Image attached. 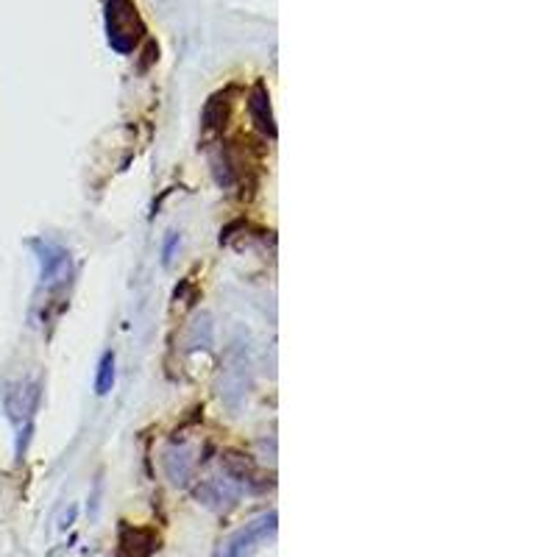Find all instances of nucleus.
Listing matches in <instances>:
<instances>
[{
	"label": "nucleus",
	"instance_id": "8",
	"mask_svg": "<svg viewBox=\"0 0 557 557\" xmlns=\"http://www.w3.org/2000/svg\"><path fill=\"white\" fill-rule=\"evenodd\" d=\"M248 112H251V121L257 123L262 134L268 137H276V126H273V112H271V96H268L265 84H257L248 96Z\"/></svg>",
	"mask_w": 557,
	"mask_h": 557
},
{
	"label": "nucleus",
	"instance_id": "7",
	"mask_svg": "<svg viewBox=\"0 0 557 557\" xmlns=\"http://www.w3.org/2000/svg\"><path fill=\"white\" fill-rule=\"evenodd\" d=\"M193 471H196V460H193L187 446H171V449L165 451V474L173 485H187V482L193 480Z\"/></svg>",
	"mask_w": 557,
	"mask_h": 557
},
{
	"label": "nucleus",
	"instance_id": "1",
	"mask_svg": "<svg viewBox=\"0 0 557 557\" xmlns=\"http://www.w3.org/2000/svg\"><path fill=\"white\" fill-rule=\"evenodd\" d=\"M107 34L114 51L134 53L139 37L146 34L134 0H107Z\"/></svg>",
	"mask_w": 557,
	"mask_h": 557
},
{
	"label": "nucleus",
	"instance_id": "3",
	"mask_svg": "<svg viewBox=\"0 0 557 557\" xmlns=\"http://www.w3.org/2000/svg\"><path fill=\"white\" fill-rule=\"evenodd\" d=\"M37 401H39L37 382H17V385H12V391L7 393V416L20 432L17 457H23V451H26V437L28 432H32Z\"/></svg>",
	"mask_w": 557,
	"mask_h": 557
},
{
	"label": "nucleus",
	"instance_id": "4",
	"mask_svg": "<svg viewBox=\"0 0 557 557\" xmlns=\"http://www.w3.org/2000/svg\"><path fill=\"white\" fill-rule=\"evenodd\" d=\"M32 248L39 260V282L45 287L62 285L70 276V253L51 240H32Z\"/></svg>",
	"mask_w": 557,
	"mask_h": 557
},
{
	"label": "nucleus",
	"instance_id": "5",
	"mask_svg": "<svg viewBox=\"0 0 557 557\" xmlns=\"http://www.w3.org/2000/svg\"><path fill=\"white\" fill-rule=\"evenodd\" d=\"M240 494H243V487L237 485L226 471H223L221 476H212V480L203 482V485L198 487L196 496L203 502V505L212 507V510H228V507L237 505Z\"/></svg>",
	"mask_w": 557,
	"mask_h": 557
},
{
	"label": "nucleus",
	"instance_id": "9",
	"mask_svg": "<svg viewBox=\"0 0 557 557\" xmlns=\"http://www.w3.org/2000/svg\"><path fill=\"white\" fill-rule=\"evenodd\" d=\"M112 387H114V355L112 351H107V355L101 357V366H98L96 391H98V396H107Z\"/></svg>",
	"mask_w": 557,
	"mask_h": 557
},
{
	"label": "nucleus",
	"instance_id": "10",
	"mask_svg": "<svg viewBox=\"0 0 557 557\" xmlns=\"http://www.w3.org/2000/svg\"><path fill=\"white\" fill-rule=\"evenodd\" d=\"M212 168H215V178L221 187H232L235 184V168H232V159L226 157V151H218V157L212 159Z\"/></svg>",
	"mask_w": 557,
	"mask_h": 557
},
{
	"label": "nucleus",
	"instance_id": "11",
	"mask_svg": "<svg viewBox=\"0 0 557 557\" xmlns=\"http://www.w3.org/2000/svg\"><path fill=\"white\" fill-rule=\"evenodd\" d=\"M176 246H178V235H171V237H168L165 248H162V262H165V265H171L173 251H176Z\"/></svg>",
	"mask_w": 557,
	"mask_h": 557
},
{
	"label": "nucleus",
	"instance_id": "2",
	"mask_svg": "<svg viewBox=\"0 0 557 557\" xmlns=\"http://www.w3.org/2000/svg\"><path fill=\"white\" fill-rule=\"evenodd\" d=\"M276 527L278 524L273 510L271 513H262L260 519H253L246 527H240L235 535H228L221 544V549L215 552V557H251L265 541H271L276 535Z\"/></svg>",
	"mask_w": 557,
	"mask_h": 557
},
{
	"label": "nucleus",
	"instance_id": "6",
	"mask_svg": "<svg viewBox=\"0 0 557 557\" xmlns=\"http://www.w3.org/2000/svg\"><path fill=\"white\" fill-rule=\"evenodd\" d=\"M159 549V535L153 530L123 524L117 535V552L114 557H151Z\"/></svg>",
	"mask_w": 557,
	"mask_h": 557
}]
</instances>
